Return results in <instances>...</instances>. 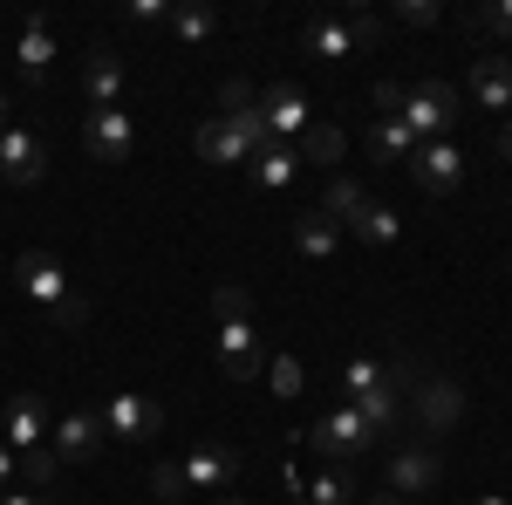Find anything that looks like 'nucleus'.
<instances>
[{
  "label": "nucleus",
  "instance_id": "18",
  "mask_svg": "<svg viewBox=\"0 0 512 505\" xmlns=\"http://www.w3.org/2000/svg\"><path fill=\"white\" fill-rule=\"evenodd\" d=\"M472 96L485 110H512V62L506 55H478L472 62Z\"/></svg>",
  "mask_w": 512,
  "mask_h": 505
},
{
  "label": "nucleus",
  "instance_id": "33",
  "mask_svg": "<svg viewBox=\"0 0 512 505\" xmlns=\"http://www.w3.org/2000/svg\"><path fill=\"white\" fill-rule=\"evenodd\" d=\"M123 14H130L137 28H158V21H171V0H130Z\"/></svg>",
  "mask_w": 512,
  "mask_h": 505
},
{
  "label": "nucleus",
  "instance_id": "43",
  "mask_svg": "<svg viewBox=\"0 0 512 505\" xmlns=\"http://www.w3.org/2000/svg\"><path fill=\"white\" fill-rule=\"evenodd\" d=\"M287 505H308V499H301V492H294V499H287Z\"/></svg>",
  "mask_w": 512,
  "mask_h": 505
},
{
  "label": "nucleus",
  "instance_id": "21",
  "mask_svg": "<svg viewBox=\"0 0 512 505\" xmlns=\"http://www.w3.org/2000/svg\"><path fill=\"white\" fill-rule=\"evenodd\" d=\"M342 151H349V137H342L335 123H321V117L294 137V157H301V164H342Z\"/></svg>",
  "mask_w": 512,
  "mask_h": 505
},
{
  "label": "nucleus",
  "instance_id": "4",
  "mask_svg": "<svg viewBox=\"0 0 512 505\" xmlns=\"http://www.w3.org/2000/svg\"><path fill=\"white\" fill-rule=\"evenodd\" d=\"M458 89L451 82H417L410 96H403V117L396 123H410V137L417 144H451V130H458Z\"/></svg>",
  "mask_w": 512,
  "mask_h": 505
},
{
  "label": "nucleus",
  "instance_id": "24",
  "mask_svg": "<svg viewBox=\"0 0 512 505\" xmlns=\"http://www.w3.org/2000/svg\"><path fill=\"white\" fill-rule=\"evenodd\" d=\"M369 151H376V164H410V157H417V137H410V123L376 117V130H369Z\"/></svg>",
  "mask_w": 512,
  "mask_h": 505
},
{
  "label": "nucleus",
  "instance_id": "9",
  "mask_svg": "<svg viewBox=\"0 0 512 505\" xmlns=\"http://www.w3.org/2000/svg\"><path fill=\"white\" fill-rule=\"evenodd\" d=\"M437 478H444L437 444H396V458H390V492H396L403 505L424 499V492H437Z\"/></svg>",
  "mask_w": 512,
  "mask_h": 505
},
{
  "label": "nucleus",
  "instance_id": "27",
  "mask_svg": "<svg viewBox=\"0 0 512 505\" xmlns=\"http://www.w3.org/2000/svg\"><path fill=\"white\" fill-rule=\"evenodd\" d=\"M171 28H178V41H192V48H198V41L219 35V7H198V0H192V7H171Z\"/></svg>",
  "mask_w": 512,
  "mask_h": 505
},
{
  "label": "nucleus",
  "instance_id": "6",
  "mask_svg": "<svg viewBox=\"0 0 512 505\" xmlns=\"http://www.w3.org/2000/svg\"><path fill=\"white\" fill-rule=\"evenodd\" d=\"M103 430L123 437V444H144V437H158V430H164V403H158V396H144V389H117V396L103 403Z\"/></svg>",
  "mask_w": 512,
  "mask_h": 505
},
{
  "label": "nucleus",
  "instance_id": "10",
  "mask_svg": "<svg viewBox=\"0 0 512 505\" xmlns=\"http://www.w3.org/2000/svg\"><path fill=\"white\" fill-rule=\"evenodd\" d=\"M48 444H55V458H62V465H89V458L110 444V430H103V410H69V417H55Z\"/></svg>",
  "mask_w": 512,
  "mask_h": 505
},
{
  "label": "nucleus",
  "instance_id": "15",
  "mask_svg": "<svg viewBox=\"0 0 512 505\" xmlns=\"http://www.w3.org/2000/svg\"><path fill=\"white\" fill-rule=\"evenodd\" d=\"M410 178H417L431 198H451L458 185H465V157H458V144H417V157H410Z\"/></svg>",
  "mask_w": 512,
  "mask_h": 505
},
{
  "label": "nucleus",
  "instance_id": "31",
  "mask_svg": "<svg viewBox=\"0 0 512 505\" xmlns=\"http://www.w3.org/2000/svg\"><path fill=\"white\" fill-rule=\"evenodd\" d=\"M369 383H383V369H376L369 355H355L349 369H342V389H349V396H362V389H369Z\"/></svg>",
  "mask_w": 512,
  "mask_h": 505
},
{
  "label": "nucleus",
  "instance_id": "42",
  "mask_svg": "<svg viewBox=\"0 0 512 505\" xmlns=\"http://www.w3.org/2000/svg\"><path fill=\"white\" fill-rule=\"evenodd\" d=\"M212 505H246V499H212Z\"/></svg>",
  "mask_w": 512,
  "mask_h": 505
},
{
  "label": "nucleus",
  "instance_id": "34",
  "mask_svg": "<svg viewBox=\"0 0 512 505\" xmlns=\"http://www.w3.org/2000/svg\"><path fill=\"white\" fill-rule=\"evenodd\" d=\"M246 308H253L246 287H219V294H212V314H219V321H233V314H246Z\"/></svg>",
  "mask_w": 512,
  "mask_h": 505
},
{
  "label": "nucleus",
  "instance_id": "11",
  "mask_svg": "<svg viewBox=\"0 0 512 505\" xmlns=\"http://www.w3.org/2000/svg\"><path fill=\"white\" fill-rule=\"evenodd\" d=\"M48 430H55V417H48V403H41L35 389H21V396L7 403V424H0V444H7L14 458H28V451H41V444H48Z\"/></svg>",
  "mask_w": 512,
  "mask_h": 505
},
{
  "label": "nucleus",
  "instance_id": "17",
  "mask_svg": "<svg viewBox=\"0 0 512 505\" xmlns=\"http://www.w3.org/2000/svg\"><path fill=\"white\" fill-rule=\"evenodd\" d=\"M260 117H267V137H301L315 123V110L294 82H274V89H260Z\"/></svg>",
  "mask_w": 512,
  "mask_h": 505
},
{
  "label": "nucleus",
  "instance_id": "40",
  "mask_svg": "<svg viewBox=\"0 0 512 505\" xmlns=\"http://www.w3.org/2000/svg\"><path fill=\"white\" fill-rule=\"evenodd\" d=\"M478 505H512V499H499V492H485V499H478Z\"/></svg>",
  "mask_w": 512,
  "mask_h": 505
},
{
  "label": "nucleus",
  "instance_id": "13",
  "mask_svg": "<svg viewBox=\"0 0 512 505\" xmlns=\"http://www.w3.org/2000/svg\"><path fill=\"white\" fill-rule=\"evenodd\" d=\"M14 69H21V82H28V89H48V69H55V21H48V14H28V21H21Z\"/></svg>",
  "mask_w": 512,
  "mask_h": 505
},
{
  "label": "nucleus",
  "instance_id": "23",
  "mask_svg": "<svg viewBox=\"0 0 512 505\" xmlns=\"http://www.w3.org/2000/svg\"><path fill=\"white\" fill-rule=\"evenodd\" d=\"M294 246H301L308 260H328V253L342 246V226H335L328 212H301V219H294Z\"/></svg>",
  "mask_w": 512,
  "mask_h": 505
},
{
  "label": "nucleus",
  "instance_id": "39",
  "mask_svg": "<svg viewBox=\"0 0 512 505\" xmlns=\"http://www.w3.org/2000/svg\"><path fill=\"white\" fill-rule=\"evenodd\" d=\"M499 151H506V157H512V123H506V137H499Z\"/></svg>",
  "mask_w": 512,
  "mask_h": 505
},
{
  "label": "nucleus",
  "instance_id": "22",
  "mask_svg": "<svg viewBox=\"0 0 512 505\" xmlns=\"http://www.w3.org/2000/svg\"><path fill=\"white\" fill-rule=\"evenodd\" d=\"M301 499H308V505H355V499H362V485H355L342 465H321L315 478L301 485Z\"/></svg>",
  "mask_w": 512,
  "mask_h": 505
},
{
  "label": "nucleus",
  "instance_id": "32",
  "mask_svg": "<svg viewBox=\"0 0 512 505\" xmlns=\"http://www.w3.org/2000/svg\"><path fill=\"white\" fill-rule=\"evenodd\" d=\"M437 0H396V21H410V28H437Z\"/></svg>",
  "mask_w": 512,
  "mask_h": 505
},
{
  "label": "nucleus",
  "instance_id": "5",
  "mask_svg": "<svg viewBox=\"0 0 512 505\" xmlns=\"http://www.w3.org/2000/svg\"><path fill=\"white\" fill-rule=\"evenodd\" d=\"M308 444L321 451V465H349V458H362V451L376 444V430L342 403V410H321L315 424H308Z\"/></svg>",
  "mask_w": 512,
  "mask_h": 505
},
{
  "label": "nucleus",
  "instance_id": "19",
  "mask_svg": "<svg viewBox=\"0 0 512 505\" xmlns=\"http://www.w3.org/2000/svg\"><path fill=\"white\" fill-rule=\"evenodd\" d=\"M246 171H253V185H260V192H287V185L301 178V157H294V144H267Z\"/></svg>",
  "mask_w": 512,
  "mask_h": 505
},
{
  "label": "nucleus",
  "instance_id": "12",
  "mask_svg": "<svg viewBox=\"0 0 512 505\" xmlns=\"http://www.w3.org/2000/svg\"><path fill=\"white\" fill-rule=\"evenodd\" d=\"M219 369H226L233 383H253V376H267V355H260V335H253V321H246V314L219 321Z\"/></svg>",
  "mask_w": 512,
  "mask_h": 505
},
{
  "label": "nucleus",
  "instance_id": "1",
  "mask_svg": "<svg viewBox=\"0 0 512 505\" xmlns=\"http://www.w3.org/2000/svg\"><path fill=\"white\" fill-rule=\"evenodd\" d=\"M14 287H21L55 328H82V321H89V301L69 287V273H62L55 253H21V260H14Z\"/></svg>",
  "mask_w": 512,
  "mask_h": 505
},
{
  "label": "nucleus",
  "instance_id": "41",
  "mask_svg": "<svg viewBox=\"0 0 512 505\" xmlns=\"http://www.w3.org/2000/svg\"><path fill=\"white\" fill-rule=\"evenodd\" d=\"M0 130H7V96H0Z\"/></svg>",
  "mask_w": 512,
  "mask_h": 505
},
{
  "label": "nucleus",
  "instance_id": "25",
  "mask_svg": "<svg viewBox=\"0 0 512 505\" xmlns=\"http://www.w3.org/2000/svg\"><path fill=\"white\" fill-rule=\"evenodd\" d=\"M349 410H355L369 430H376V437H383V430L396 424V389H390V383H369L362 396H349Z\"/></svg>",
  "mask_w": 512,
  "mask_h": 505
},
{
  "label": "nucleus",
  "instance_id": "29",
  "mask_svg": "<svg viewBox=\"0 0 512 505\" xmlns=\"http://www.w3.org/2000/svg\"><path fill=\"white\" fill-rule=\"evenodd\" d=\"M472 28H485V35L512 41V0H485V7L472 14Z\"/></svg>",
  "mask_w": 512,
  "mask_h": 505
},
{
  "label": "nucleus",
  "instance_id": "30",
  "mask_svg": "<svg viewBox=\"0 0 512 505\" xmlns=\"http://www.w3.org/2000/svg\"><path fill=\"white\" fill-rule=\"evenodd\" d=\"M267 376H274V396H301V362H294V355H274Z\"/></svg>",
  "mask_w": 512,
  "mask_h": 505
},
{
  "label": "nucleus",
  "instance_id": "14",
  "mask_svg": "<svg viewBox=\"0 0 512 505\" xmlns=\"http://www.w3.org/2000/svg\"><path fill=\"white\" fill-rule=\"evenodd\" d=\"M41 171H48V144H41L35 130L7 123L0 130V178L7 185H41Z\"/></svg>",
  "mask_w": 512,
  "mask_h": 505
},
{
  "label": "nucleus",
  "instance_id": "37",
  "mask_svg": "<svg viewBox=\"0 0 512 505\" xmlns=\"http://www.w3.org/2000/svg\"><path fill=\"white\" fill-rule=\"evenodd\" d=\"M14 471H21V458H14V451H7V444H0V485H7V478H14Z\"/></svg>",
  "mask_w": 512,
  "mask_h": 505
},
{
  "label": "nucleus",
  "instance_id": "36",
  "mask_svg": "<svg viewBox=\"0 0 512 505\" xmlns=\"http://www.w3.org/2000/svg\"><path fill=\"white\" fill-rule=\"evenodd\" d=\"M0 505H48L41 492H0Z\"/></svg>",
  "mask_w": 512,
  "mask_h": 505
},
{
  "label": "nucleus",
  "instance_id": "28",
  "mask_svg": "<svg viewBox=\"0 0 512 505\" xmlns=\"http://www.w3.org/2000/svg\"><path fill=\"white\" fill-rule=\"evenodd\" d=\"M55 471H62L55 444H41V451H28V458H21V478H28V492H48V485H55Z\"/></svg>",
  "mask_w": 512,
  "mask_h": 505
},
{
  "label": "nucleus",
  "instance_id": "3",
  "mask_svg": "<svg viewBox=\"0 0 512 505\" xmlns=\"http://www.w3.org/2000/svg\"><path fill=\"white\" fill-rule=\"evenodd\" d=\"M396 376L410 389V403H417V424L444 437V430L465 417V383L458 376H437V369H417V362H396Z\"/></svg>",
  "mask_w": 512,
  "mask_h": 505
},
{
  "label": "nucleus",
  "instance_id": "38",
  "mask_svg": "<svg viewBox=\"0 0 512 505\" xmlns=\"http://www.w3.org/2000/svg\"><path fill=\"white\" fill-rule=\"evenodd\" d=\"M355 505H403L396 492H369V499H355Z\"/></svg>",
  "mask_w": 512,
  "mask_h": 505
},
{
  "label": "nucleus",
  "instance_id": "35",
  "mask_svg": "<svg viewBox=\"0 0 512 505\" xmlns=\"http://www.w3.org/2000/svg\"><path fill=\"white\" fill-rule=\"evenodd\" d=\"M403 96H410V89H403V82H376V110H383V117H403Z\"/></svg>",
  "mask_w": 512,
  "mask_h": 505
},
{
  "label": "nucleus",
  "instance_id": "8",
  "mask_svg": "<svg viewBox=\"0 0 512 505\" xmlns=\"http://www.w3.org/2000/svg\"><path fill=\"white\" fill-rule=\"evenodd\" d=\"M178 478H185V492H226V485L239 478V451H233V444H219V437H205V444L185 451Z\"/></svg>",
  "mask_w": 512,
  "mask_h": 505
},
{
  "label": "nucleus",
  "instance_id": "26",
  "mask_svg": "<svg viewBox=\"0 0 512 505\" xmlns=\"http://www.w3.org/2000/svg\"><path fill=\"white\" fill-rule=\"evenodd\" d=\"M362 205H369V192H362L355 178H328V185H321V205H315V212H328L335 226H349Z\"/></svg>",
  "mask_w": 512,
  "mask_h": 505
},
{
  "label": "nucleus",
  "instance_id": "7",
  "mask_svg": "<svg viewBox=\"0 0 512 505\" xmlns=\"http://www.w3.org/2000/svg\"><path fill=\"white\" fill-rule=\"evenodd\" d=\"M82 151L96 164H130V151H137L130 110H82Z\"/></svg>",
  "mask_w": 512,
  "mask_h": 505
},
{
  "label": "nucleus",
  "instance_id": "16",
  "mask_svg": "<svg viewBox=\"0 0 512 505\" xmlns=\"http://www.w3.org/2000/svg\"><path fill=\"white\" fill-rule=\"evenodd\" d=\"M82 96H89V110H117V96H123V55L117 48H89L82 55Z\"/></svg>",
  "mask_w": 512,
  "mask_h": 505
},
{
  "label": "nucleus",
  "instance_id": "20",
  "mask_svg": "<svg viewBox=\"0 0 512 505\" xmlns=\"http://www.w3.org/2000/svg\"><path fill=\"white\" fill-rule=\"evenodd\" d=\"M342 233H355L362 246H396V239H403V219H396L390 205H376V198H369V205L355 212V219L342 226Z\"/></svg>",
  "mask_w": 512,
  "mask_h": 505
},
{
  "label": "nucleus",
  "instance_id": "2",
  "mask_svg": "<svg viewBox=\"0 0 512 505\" xmlns=\"http://www.w3.org/2000/svg\"><path fill=\"white\" fill-rule=\"evenodd\" d=\"M376 41H383V14H369V7H355V14H315L301 28V48L315 62H349V55H369Z\"/></svg>",
  "mask_w": 512,
  "mask_h": 505
}]
</instances>
